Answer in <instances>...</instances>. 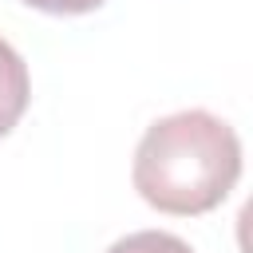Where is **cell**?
Instances as JSON below:
<instances>
[{
  "label": "cell",
  "mask_w": 253,
  "mask_h": 253,
  "mask_svg": "<svg viewBox=\"0 0 253 253\" xmlns=\"http://www.w3.org/2000/svg\"><path fill=\"white\" fill-rule=\"evenodd\" d=\"M24 4L36 12H51V16H83V12L103 8L107 0H24Z\"/></svg>",
  "instance_id": "cell-4"
},
{
  "label": "cell",
  "mask_w": 253,
  "mask_h": 253,
  "mask_svg": "<svg viewBox=\"0 0 253 253\" xmlns=\"http://www.w3.org/2000/svg\"><path fill=\"white\" fill-rule=\"evenodd\" d=\"M28 99H32L28 63L8 40H0V138L20 123V115L28 111Z\"/></svg>",
  "instance_id": "cell-2"
},
{
  "label": "cell",
  "mask_w": 253,
  "mask_h": 253,
  "mask_svg": "<svg viewBox=\"0 0 253 253\" xmlns=\"http://www.w3.org/2000/svg\"><path fill=\"white\" fill-rule=\"evenodd\" d=\"M241 178V142L210 111H178L146 126L134 150V190L146 206L198 217L217 210Z\"/></svg>",
  "instance_id": "cell-1"
},
{
  "label": "cell",
  "mask_w": 253,
  "mask_h": 253,
  "mask_svg": "<svg viewBox=\"0 0 253 253\" xmlns=\"http://www.w3.org/2000/svg\"><path fill=\"white\" fill-rule=\"evenodd\" d=\"M107 253H194L182 237L174 233H162V229H138V233H126L119 237Z\"/></svg>",
  "instance_id": "cell-3"
}]
</instances>
